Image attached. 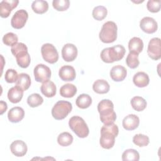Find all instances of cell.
I'll return each mask as SVG.
<instances>
[{
	"label": "cell",
	"instance_id": "14",
	"mask_svg": "<svg viewBox=\"0 0 161 161\" xmlns=\"http://www.w3.org/2000/svg\"><path fill=\"white\" fill-rule=\"evenodd\" d=\"M77 48L72 43L65 44L62 49V56L66 62L74 61L77 55Z\"/></svg>",
	"mask_w": 161,
	"mask_h": 161
},
{
	"label": "cell",
	"instance_id": "25",
	"mask_svg": "<svg viewBox=\"0 0 161 161\" xmlns=\"http://www.w3.org/2000/svg\"><path fill=\"white\" fill-rule=\"evenodd\" d=\"M31 85V79L28 74L26 73H21L18 75L16 86L22 89L23 91H26Z\"/></svg>",
	"mask_w": 161,
	"mask_h": 161
},
{
	"label": "cell",
	"instance_id": "18",
	"mask_svg": "<svg viewBox=\"0 0 161 161\" xmlns=\"http://www.w3.org/2000/svg\"><path fill=\"white\" fill-rule=\"evenodd\" d=\"M140 123L139 118L134 114H130L127 115L123 119L122 125L126 130H133L138 128Z\"/></svg>",
	"mask_w": 161,
	"mask_h": 161
},
{
	"label": "cell",
	"instance_id": "10",
	"mask_svg": "<svg viewBox=\"0 0 161 161\" xmlns=\"http://www.w3.org/2000/svg\"><path fill=\"white\" fill-rule=\"evenodd\" d=\"M147 53L150 58L154 60H157L161 57L160 39L155 37L152 38L148 45Z\"/></svg>",
	"mask_w": 161,
	"mask_h": 161
},
{
	"label": "cell",
	"instance_id": "3",
	"mask_svg": "<svg viewBox=\"0 0 161 161\" xmlns=\"http://www.w3.org/2000/svg\"><path fill=\"white\" fill-rule=\"evenodd\" d=\"M12 54L16 57L18 65L21 68H27L31 62L30 55L28 52V48L23 43H17L11 48Z\"/></svg>",
	"mask_w": 161,
	"mask_h": 161
},
{
	"label": "cell",
	"instance_id": "17",
	"mask_svg": "<svg viewBox=\"0 0 161 161\" xmlns=\"http://www.w3.org/2000/svg\"><path fill=\"white\" fill-rule=\"evenodd\" d=\"M111 78L116 82L123 81L126 77L127 70L126 68L122 65H118L112 67L110 70Z\"/></svg>",
	"mask_w": 161,
	"mask_h": 161
},
{
	"label": "cell",
	"instance_id": "24",
	"mask_svg": "<svg viewBox=\"0 0 161 161\" xmlns=\"http://www.w3.org/2000/svg\"><path fill=\"white\" fill-rule=\"evenodd\" d=\"M92 89L93 91L97 94H106L109 91L110 86L106 80L98 79L94 82Z\"/></svg>",
	"mask_w": 161,
	"mask_h": 161
},
{
	"label": "cell",
	"instance_id": "19",
	"mask_svg": "<svg viewBox=\"0 0 161 161\" xmlns=\"http://www.w3.org/2000/svg\"><path fill=\"white\" fill-rule=\"evenodd\" d=\"M25 116L24 109L19 106L11 108L8 113V119L12 123H18L21 121Z\"/></svg>",
	"mask_w": 161,
	"mask_h": 161
},
{
	"label": "cell",
	"instance_id": "32",
	"mask_svg": "<svg viewBox=\"0 0 161 161\" xmlns=\"http://www.w3.org/2000/svg\"><path fill=\"white\" fill-rule=\"evenodd\" d=\"M73 136L69 132H63L60 133L57 138L58 143L62 147H67L72 144Z\"/></svg>",
	"mask_w": 161,
	"mask_h": 161
},
{
	"label": "cell",
	"instance_id": "8",
	"mask_svg": "<svg viewBox=\"0 0 161 161\" xmlns=\"http://www.w3.org/2000/svg\"><path fill=\"white\" fill-rule=\"evenodd\" d=\"M43 58L49 64H54L58 59V53L56 48L51 43H45L41 48Z\"/></svg>",
	"mask_w": 161,
	"mask_h": 161
},
{
	"label": "cell",
	"instance_id": "27",
	"mask_svg": "<svg viewBox=\"0 0 161 161\" xmlns=\"http://www.w3.org/2000/svg\"><path fill=\"white\" fill-rule=\"evenodd\" d=\"M31 8L35 13L43 14L48 9V4L46 1L36 0L32 3Z\"/></svg>",
	"mask_w": 161,
	"mask_h": 161
},
{
	"label": "cell",
	"instance_id": "40",
	"mask_svg": "<svg viewBox=\"0 0 161 161\" xmlns=\"http://www.w3.org/2000/svg\"><path fill=\"white\" fill-rule=\"evenodd\" d=\"M7 108H8V106L6 103L3 101H0V109H1L0 114H3L6 111Z\"/></svg>",
	"mask_w": 161,
	"mask_h": 161
},
{
	"label": "cell",
	"instance_id": "33",
	"mask_svg": "<svg viewBox=\"0 0 161 161\" xmlns=\"http://www.w3.org/2000/svg\"><path fill=\"white\" fill-rule=\"evenodd\" d=\"M43 102V97L37 93L30 95L27 98V103L31 108H35L41 105Z\"/></svg>",
	"mask_w": 161,
	"mask_h": 161
},
{
	"label": "cell",
	"instance_id": "22",
	"mask_svg": "<svg viewBox=\"0 0 161 161\" xmlns=\"http://www.w3.org/2000/svg\"><path fill=\"white\" fill-rule=\"evenodd\" d=\"M23 96V91L15 86L10 88L8 92V98L12 103H19Z\"/></svg>",
	"mask_w": 161,
	"mask_h": 161
},
{
	"label": "cell",
	"instance_id": "11",
	"mask_svg": "<svg viewBox=\"0 0 161 161\" xmlns=\"http://www.w3.org/2000/svg\"><path fill=\"white\" fill-rule=\"evenodd\" d=\"M28 18V14L26 10H18L11 19V25L15 29H21L25 25Z\"/></svg>",
	"mask_w": 161,
	"mask_h": 161
},
{
	"label": "cell",
	"instance_id": "35",
	"mask_svg": "<svg viewBox=\"0 0 161 161\" xmlns=\"http://www.w3.org/2000/svg\"><path fill=\"white\" fill-rule=\"evenodd\" d=\"M133 142L138 147H145L150 142L149 138L143 134H136L133 138Z\"/></svg>",
	"mask_w": 161,
	"mask_h": 161
},
{
	"label": "cell",
	"instance_id": "5",
	"mask_svg": "<svg viewBox=\"0 0 161 161\" xmlns=\"http://www.w3.org/2000/svg\"><path fill=\"white\" fill-rule=\"evenodd\" d=\"M117 25L114 22L107 21L103 24L99 32V39L105 43L114 42L117 38Z\"/></svg>",
	"mask_w": 161,
	"mask_h": 161
},
{
	"label": "cell",
	"instance_id": "36",
	"mask_svg": "<svg viewBox=\"0 0 161 161\" xmlns=\"http://www.w3.org/2000/svg\"><path fill=\"white\" fill-rule=\"evenodd\" d=\"M18 38L17 35L12 32H9L5 34L3 37V42L4 44L7 46L13 47L18 43Z\"/></svg>",
	"mask_w": 161,
	"mask_h": 161
},
{
	"label": "cell",
	"instance_id": "16",
	"mask_svg": "<svg viewBox=\"0 0 161 161\" xmlns=\"http://www.w3.org/2000/svg\"><path fill=\"white\" fill-rule=\"evenodd\" d=\"M58 75L63 81H72L75 78L76 73L72 66L67 65L62 66L60 69Z\"/></svg>",
	"mask_w": 161,
	"mask_h": 161
},
{
	"label": "cell",
	"instance_id": "20",
	"mask_svg": "<svg viewBox=\"0 0 161 161\" xmlns=\"http://www.w3.org/2000/svg\"><path fill=\"white\" fill-rule=\"evenodd\" d=\"M56 86L51 80H47L42 84L40 91L42 93L47 97H52L56 94Z\"/></svg>",
	"mask_w": 161,
	"mask_h": 161
},
{
	"label": "cell",
	"instance_id": "34",
	"mask_svg": "<svg viewBox=\"0 0 161 161\" xmlns=\"http://www.w3.org/2000/svg\"><path fill=\"white\" fill-rule=\"evenodd\" d=\"M126 63L127 65L131 69L136 68L140 64L138 60V55L135 53L130 52L126 58Z\"/></svg>",
	"mask_w": 161,
	"mask_h": 161
},
{
	"label": "cell",
	"instance_id": "4",
	"mask_svg": "<svg viewBox=\"0 0 161 161\" xmlns=\"http://www.w3.org/2000/svg\"><path fill=\"white\" fill-rule=\"evenodd\" d=\"M126 50L125 47L121 45H117L111 47L104 48L101 52V58L106 63H113L115 61L121 60Z\"/></svg>",
	"mask_w": 161,
	"mask_h": 161
},
{
	"label": "cell",
	"instance_id": "15",
	"mask_svg": "<svg viewBox=\"0 0 161 161\" xmlns=\"http://www.w3.org/2000/svg\"><path fill=\"white\" fill-rule=\"evenodd\" d=\"M11 153L16 157L24 156L28 150L26 144L22 140H15L10 145Z\"/></svg>",
	"mask_w": 161,
	"mask_h": 161
},
{
	"label": "cell",
	"instance_id": "28",
	"mask_svg": "<svg viewBox=\"0 0 161 161\" xmlns=\"http://www.w3.org/2000/svg\"><path fill=\"white\" fill-rule=\"evenodd\" d=\"M75 103L78 108L80 109H86L92 104V98L87 94H82L77 97Z\"/></svg>",
	"mask_w": 161,
	"mask_h": 161
},
{
	"label": "cell",
	"instance_id": "7",
	"mask_svg": "<svg viewBox=\"0 0 161 161\" xmlns=\"http://www.w3.org/2000/svg\"><path fill=\"white\" fill-rule=\"evenodd\" d=\"M72 104L67 101H58L52 109V115L57 120L64 119L71 112Z\"/></svg>",
	"mask_w": 161,
	"mask_h": 161
},
{
	"label": "cell",
	"instance_id": "13",
	"mask_svg": "<svg viewBox=\"0 0 161 161\" xmlns=\"http://www.w3.org/2000/svg\"><path fill=\"white\" fill-rule=\"evenodd\" d=\"M19 3L18 0H3L0 3V16L1 18H8L12 10L16 8Z\"/></svg>",
	"mask_w": 161,
	"mask_h": 161
},
{
	"label": "cell",
	"instance_id": "30",
	"mask_svg": "<svg viewBox=\"0 0 161 161\" xmlns=\"http://www.w3.org/2000/svg\"><path fill=\"white\" fill-rule=\"evenodd\" d=\"M139 159V153L135 149H127L122 154V160L123 161H138Z\"/></svg>",
	"mask_w": 161,
	"mask_h": 161
},
{
	"label": "cell",
	"instance_id": "23",
	"mask_svg": "<svg viewBox=\"0 0 161 161\" xmlns=\"http://www.w3.org/2000/svg\"><path fill=\"white\" fill-rule=\"evenodd\" d=\"M143 48V42L138 37H133L128 42V49L130 52L139 54Z\"/></svg>",
	"mask_w": 161,
	"mask_h": 161
},
{
	"label": "cell",
	"instance_id": "1",
	"mask_svg": "<svg viewBox=\"0 0 161 161\" xmlns=\"http://www.w3.org/2000/svg\"><path fill=\"white\" fill-rule=\"evenodd\" d=\"M118 127L114 123L104 125L101 129L99 143L101 147L105 149L111 148L114 145L115 138L118 136Z\"/></svg>",
	"mask_w": 161,
	"mask_h": 161
},
{
	"label": "cell",
	"instance_id": "9",
	"mask_svg": "<svg viewBox=\"0 0 161 161\" xmlns=\"http://www.w3.org/2000/svg\"><path fill=\"white\" fill-rule=\"evenodd\" d=\"M33 74L36 81L38 82H44L49 80L52 72L48 67L43 64H40L34 68Z\"/></svg>",
	"mask_w": 161,
	"mask_h": 161
},
{
	"label": "cell",
	"instance_id": "31",
	"mask_svg": "<svg viewBox=\"0 0 161 161\" xmlns=\"http://www.w3.org/2000/svg\"><path fill=\"white\" fill-rule=\"evenodd\" d=\"M108 14V10L103 6H96L92 10V16L97 21H101L104 19Z\"/></svg>",
	"mask_w": 161,
	"mask_h": 161
},
{
	"label": "cell",
	"instance_id": "38",
	"mask_svg": "<svg viewBox=\"0 0 161 161\" xmlns=\"http://www.w3.org/2000/svg\"><path fill=\"white\" fill-rule=\"evenodd\" d=\"M18 74L17 72L12 69H9L6 70L4 75L5 80L8 83H14L17 81Z\"/></svg>",
	"mask_w": 161,
	"mask_h": 161
},
{
	"label": "cell",
	"instance_id": "26",
	"mask_svg": "<svg viewBox=\"0 0 161 161\" xmlns=\"http://www.w3.org/2000/svg\"><path fill=\"white\" fill-rule=\"evenodd\" d=\"M77 93V87L72 84H66L63 85L60 89V96L64 97H72Z\"/></svg>",
	"mask_w": 161,
	"mask_h": 161
},
{
	"label": "cell",
	"instance_id": "12",
	"mask_svg": "<svg viewBox=\"0 0 161 161\" xmlns=\"http://www.w3.org/2000/svg\"><path fill=\"white\" fill-rule=\"evenodd\" d=\"M140 27L145 33L151 34L155 33L158 28L157 21L151 17L146 16L143 18L140 22Z\"/></svg>",
	"mask_w": 161,
	"mask_h": 161
},
{
	"label": "cell",
	"instance_id": "21",
	"mask_svg": "<svg viewBox=\"0 0 161 161\" xmlns=\"http://www.w3.org/2000/svg\"><path fill=\"white\" fill-rule=\"evenodd\" d=\"M134 84L138 87H144L148 86L150 79L147 74L144 72H138L136 73L133 77Z\"/></svg>",
	"mask_w": 161,
	"mask_h": 161
},
{
	"label": "cell",
	"instance_id": "39",
	"mask_svg": "<svg viewBox=\"0 0 161 161\" xmlns=\"http://www.w3.org/2000/svg\"><path fill=\"white\" fill-rule=\"evenodd\" d=\"M160 0H149L147 3V8L150 12L157 13L160 10Z\"/></svg>",
	"mask_w": 161,
	"mask_h": 161
},
{
	"label": "cell",
	"instance_id": "29",
	"mask_svg": "<svg viewBox=\"0 0 161 161\" xmlns=\"http://www.w3.org/2000/svg\"><path fill=\"white\" fill-rule=\"evenodd\" d=\"M147 101L140 96H135L131 99V105L136 111H142L147 107Z\"/></svg>",
	"mask_w": 161,
	"mask_h": 161
},
{
	"label": "cell",
	"instance_id": "37",
	"mask_svg": "<svg viewBox=\"0 0 161 161\" xmlns=\"http://www.w3.org/2000/svg\"><path fill=\"white\" fill-rule=\"evenodd\" d=\"M52 5L57 11H64L69 8L70 1L69 0H53Z\"/></svg>",
	"mask_w": 161,
	"mask_h": 161
},
{
	"label": "cell",
	"instance_id": "2",
	"mask_svg": "<svg viewBox=\"0 0 161 161\" xmlns=\"http://www.w3.org/2000/svg\"><path fill=\"white\" fill-rule=\"evenodd\" d=\"M97 111L100 114L101 121L104 125L111 124L116 119L113 103L109 99L101 100L98 103Z\"/></svg>",
	"mask_w": 161,
	"mask_h": 161
},
{
	"label": "cell",
	"instance_id": "6",
	"mask_svg": "<svg viewBox=\"0 0 161 161\" xmlns=\"http://www.w3.org/2000/svg\"><path fill=\"white\" fill-rule=\"evenodd\" d=\"M69 126L73 132L79 138H86L89 133V128L85 121L80 116H74L70 118Z\"/></svg>",
	"mask_w": 161,
	"mask_h": 161
}]
</instances>
